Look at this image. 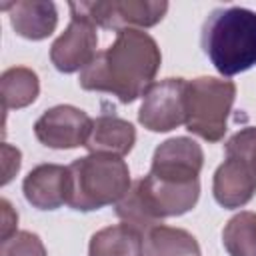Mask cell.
Masks as SVG:
<instances>
[{
	"instance_id": "cell-1",
	"label": "cell",
	"mask_w": 256,
	"mask_h": 256,
	"mask_svg": "<svg viewBox=\"0 0 256 256\" xmlns=\"http://www.w3.org/2000/svg\"><path fill=\"white\" fill-rule=\"evenodd\" d=\"M160 48L156 40L136 28L116 32V40L80 72L84 90L108 92L120 102L130 104L154 84L160 68Z\"/></svg>"
},
{
	"instance_id": "cell-2",
	"label": "cell",
	"mask_w": 256,
	"mask_h": 256,
	"mask_svg": "<svg viewBox=\"0 0 256 256\" xmlns=\"http://www.w3.org/2000/svg\"><path fill=\"white\" fill-rule=\"evenodd\" d=\"M202 50L224 76L256 64V12L240 6L216 8L202 26Z\"/></svg>"
},
{
	"instance_id": "cell-3",
	"label": "cell",
	"mask_w": 256,
	"mask_h": 256,
	"mask_svg": "<svg viewBox=\"0 0 256 256\" xmlns=\"http://www.w3.org/2000/svg\"><path fill=\"white\" fill-rule=\"evenodd\" d=\"M130 190V170L122 156L92 152L68 166L66 204L80 212L118 204Z\"/></svg>"
},
{
	"instance_id": "cell-4",
	"label": "cell",
	"mask_w": 256,
	"mask_h": 256,
	"mask_svg": "<svg viewBox=\"0 0 256 256\" xmlns=\"http://www.w3.org/2000/svg\"><path fill=\"white\" fill-rule=\"evenodd\" d=\"M236 98V86L230 80L200 76L186 82L184 124L186 130L206 142H220L226 132L228 114Z\"/></svg>"
},
{
	"instance_id": "cell-5",
	"label": "cell",
	"mask_w": 256,
	"mask_h": 256,
	"mask_svg": "<svg viewBox=\"0 0 256 256\" xmlns=\"http://www.w3.org/2000/svg\"><path fill=\"white\" fill-rule=\"evenodd\" d=\"M70 10L84 14L100 28L124 30L130 26H154L168 12V2L154 0H120V2H70Z\"/></svg>"
},
{
	"instance_id": "cell-6",
	"label": "cell",
	"mask_w": 256,
	"mask_h": 256,
	"mask_svg": "<svg viewBox=\"0 0 256 256\" xmlns=\"http://www.w3.org/2000/svg\"><path fill=\"white\" fill-rule=\"evenodd\" d=\"M202 164H204V154L200 144H196L190 138L178 136L162 142L156 148L148 176L176 186L200 184L198 174L202 170Z\"/></svg>"
},
{
	"instance_id": "cell-7",
	"label": "cell",
	"mask_w": 256,
	"mask_h": 256,
	"mask_svg": "<svg viewBox=\"0 0 256 256\" xmlns=\"http://www.w3.org/2000/svg\"><path fill=\"white\" fill-rule=\"evenodd\" d=\"M184 78H166L154 82L142 96L138 120L152 132H168L184 124Z\"/></svg>"
},
{
	"instance_id": "cell-8",
	"label": "cell",
	"mask_w": 256,
	"mask_h": 256,
	"mask_svg": "<svg viewBox=\"0 0 256 256\" xmlns=\"http://www.w3.org/2000/svg\"><path fill=\"white\" fill-rule=\"evenodd\" d=\"M94 120L76 106L60 104L46 110L34 124L38 142L48 148H78L86 146Z\"/></svg>"
},
{
	"instance_id": "cell-9",
	"label": "cell",
	"mask_w": 256,
	"mask_h": 256,
	"mask_svg": "<svg viewBox=\"0 0 256 256\" xmlns=\"http://www.w3.org/2000/svg\"><path fill=\"white\" fill-rule=\"evenodd\" d=\"M72 12V20L66 26V30L56 38V42L50 48V60L60 72H76L84 70L96 52L98 36H96V24H92L84 14Z\"/></svg>"
},
{
	"instance_id": "cell-10",
	"label": "cell",
	"mask_w": 256,
	"mask_h": 256,
	"mask_svg": "<svg viewBox=\"0 0 256 256\" xmlns=\"http://www.w3.org/2000/svg\"><path fill=\"white\" fill-rule=\"evenodd\" d=\"M212 192L220 206L240 208L248 204L256 192V172L246 160L226 156V160L214 172Z\"/></svg>"
},
{
	"instance_id": "cell-11",
	"label": "cell",
	"mask_w": 256,
	"mask_h": 256,
	"mask_svg": "<svg viewBox=\"0 0 256 256\" xmlns=\"http://www.w3.org/2000/svg\"><path fill=\"white\" fill-rule=\"evenodd\" d=\"M26 200L38 210H56L68 200V166L40 164L22 184Z\"/></svg>"
},
{
	"instance_id": "cell-12",
	"label": "cell",
	"mask_w": 256,
	"mask_h": 256,
	"mask_svg": "<svg viewBox=\"0 0 256 256\" xmlns=\"http://www.w3.org/2000/svg\"><path fill=\"white\" fill-rule=\"evenodd\" d=\"M2 8L10 12V22L16 34L28 40L48 38L58 24L56 6L52 2L20 0L12 4H2Z\"/></svg>"
},
{
	"instance_id": "cell-13",
	"label": "cell",
	"mask_w": 256,
	"mask_h": 256,
	"mask_svg": "<svg viewBox=\"0 0 256 256\" xmlns=\"http://www.w3.org/2000/svg\"><path fill=\"white\" fill-rule=\"evenodd\" d=\"M134 142H136V130L128 120L104 114L94 120L86 148L90 150V154L102 152V154L124 156L132 150Z\"/></svg>"
},
{
	"instance_id": "cell-14",
	"label": "cell",
	"mask_w": 256,
	"mask_h": 256,
	"mask_svg": "<svg viewBox=\"0 0 256 256\" xmlns=\"http://www.w3.org/2000/svg\"><path fill=\"white\" fill-rule=\"evenodd\" d=\"M88 256H144L142 234L128 224H114L90 238Z\"/></svg>"
},
{
	"instance_id": "cell-15",
	"label": "cell",
	"mask_w": 256,
	"mask_h": 256,
	"mask_svg": "<svg viewBox=\"0 0 256 256\" xmlns=\"http://www.w3.org/2000/svg\"><path fill=\"white\" fill-rule=\"evenodd\" d=\"M144 256H200V246L190 232L158 224L144 234Z\"/></svg>"
},
{
	"instance_id": "cell-16",
	"label": "cell",
	"mask_w": 256,
	"mask_h": 256,
	"mask_svg": "<svg viewBox=\"0 0 256 256\" xmlns=\"http://www.w3.org/2000/svg\"><path fill=\"white\" fill-rule=\"evenodd\" d=\"M40 92L38 76L30 68L16 66L8 68L0 78V94H2V108L4 112L12 108H24L36 100Z\"/></svg>"
},
{
	"instance_id": "cell-17",
	"label": "cell",
	"mask_w": 256,
	"mask_h": 256,
	"mask_svg": "<svg viewBox=\"0 0 256 256\" xmlns=\"http://www.w3.org/2000/svg\"><path fill=\"white\" fill-rule=\"evenodd\" d=\"M222 242L230 256H256V214L232 216L222 230Z\"/></svg>"
},
{
	"instance_id": "cell-18",
	"label": "cell",
	"mask_w": 256,
	"mask_h": 256,
	"mask_svg": "<svg viewBox=\"0 0 256 256\" xmlns=\"http://www.w3.org/2000/svg\"><path fill=\"white\" fill-rule=\"evenodd\" d=\"M0 256H46V250L36 234L22 230L2 240Z\"/></svg>"
},
{
	"instance_id": "cell-19",
	"label": "cell",
	"mask_w": 256,
	"mask_h": 256,
	"mask_svg": "<svg viewBox=\"0 0 256 256\" xmlns=\"http://www.w3.org/2000/svg\"><path fill=\"white\" fill-rule=\"evenodd\" d=\"M226 156H236L246 160L250 168L256 172V126L236 132L226 142Z\"/></svg>"
},
{
	"instance_id": "cell-20",
	"label": "cell",
	"mask_w": 256,
	"mask_h": 256,
	"mask_svg": "<svg viewBox=\"0 0 256 256\" xmlns=\"http://www.w3.org/2000/svg\"><path fill=\"white\" fill-rule=\"evenodd\" d=\"M2 168H4V178L2 184H8L12 176L20 170V150L12 148L10 144H2Z\"/></svg>"
},
{
	"instance_id": "cell-21",
	"label": "cell",
	"mask_w": 256,
	"mask_h": 256,
	"mask_svg": "<svg viewBox=\"0 0 256 256\" xmlns=\"http://www.w3.org/2000/svg\"><path fill=\"white\" fill-rule=\"evenodd\" d=\"M0 206H2V240H6L8 236H12L16 232L14 224L18 222V214L12 210V206L6 198L0 202Z\"/></svg>"
}]
</instances>
